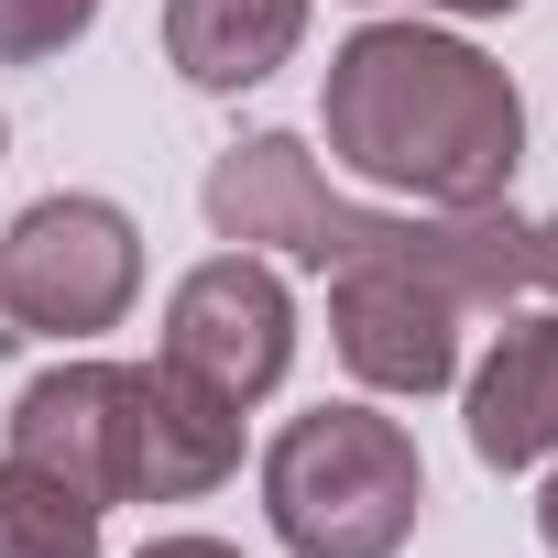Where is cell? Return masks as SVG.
<instances>
[{
    "label": "cell",
    "mask_w": 558,
    "mask_h": 558,
    "mask_svg": "<svg viewBox=\"0 0 558 558\" xmlns=\"http://www.w3.org/2000/svg\"><path fill=\"white\" fill-rule=\"evenodd\" d=\"M318 132H329V154L362 186H384L405 208H482L525 165V99H514V77L482 45L427 34V23H362L329 56Z\"/></svg>",
    "instance_id": "1"
},
{
    "label": "cell",
    "mask_w": 558,
    "mask_h": 558,
    "mask_svg": "<svg viewBox=\"0 0 558 558\" xmlns=\"http://www.w3.org/2000/svg\"><path fill=\"white\" fill-rule=\"evenodd\" d=\"M263 514L296 558H395L427 514V460L384 405H307L263 449Z\"/></svg>",
    "instance_id": "2"
},
{
    "label": "cell",
    "mask_w": 558,
    "mask_h": 558,
    "mask_svg": "<svg viewBox=\"0 0 558 558\" xmlns=\"http://www.w3.org/2000/svg\"><path fill=\"white\" fill-rule=\"evenodd\" d=\"M143 296V230L121 197H34L0 230V351L12 340H99Z\"/></svg>",
    "instance_id": "3"
},
{
    "label": "cell",
    "mask_w": 558,
    "mask_h": 558,
    "mask_svg": "<svg viewBox=\"0 0 558 558\" xmlns=\"http://www.w3.org/2000/svg\"><path fill=\"white\" fill-rule=\"evenodd\" d=\"M165 362L219 384L230 405L274 395L296 362V296H286V274H274L263 252H208L175 274V296H165Z\"/></svg>",
    "instance_id": "4"
},
{
    "label": "cell",
    "mask_w": 558,
    "mask_h": 558,
    "mask_svg": "<svg viewBox=\"0 0 558 558\" xmlns=\"http://www.w3.org/2000/svg\"><path fill=\"white\" fill-rule=\"evenodd\" d=\"M460 329H471L460 296L427 286L416 263H395V252L329 263V340H340L351 384H373V395H449L460 384Z\"/></svg>",
    "instance_id": "5"
},
{
    "label": "cell",
    "mask_w": 558,
    "mask_h": 558,
    "mask_svg": "<svg viewBox=\"0 0 558 558\" xmlns=\"http://www.w3.org/2000/svg\"><path fill=\"white\" fill-rule=\"evenodd\" d=\"M197 208H208V230H219L230 252H286V263H307V274H329V263H340V230H351V197L318 175V154H307L296 132L230 143V154L208 165Z\"/></svg>",
    "instance_id": "6"
},
{
    "label": "cell",
    "mask_w": 558,
    "mask_h": 558,
    "mask_svg": "<svg viewBox=\"0 0 558 558\" xmlns=\"http://www.w3.org/2000/svg\"><path fill=\"white\" fill-rule=\"evenodd\" d=\"M241 471V405L165 351L121 384V504H197Z\"/></svg>",
    "instance_id": "7"
},
{
    "label": "cell",
    "mask_w": 558,
    "mask_h": 558,
    "mask_svg": "<svg viewBox=\"0 0 558 558\" xmlns=\"http://www.w3.org/2000/svg\"><path fill=\"white\" fill-rule=\"evenodd\" d=\"M460 416H471V460H482V471H536V460H558V307H547V296H525V307L493 318V351L471 362Z\"/></svg>",
    "instance_id": "8"
},
{
    "label": "cell",
    "mask_w": 558,
    "mask_h": 558,
    "mask_svg": "<svg viewBox=\"0 0 558 558\" xmlns=\"http://www.w3.org/2000/svg\"><path fill=\"white\" fill-rule=\"evenodd\" d=\"M121 384L132 362H56L12 395V460L77 482L88 504H121Z\"/></svg>",
    "instance_id": "9"
},
{
    "label": "cell",
    "mask_w": 558,
    "mask_h": 558,
    "mask_svg": "<svg viewBox=\"0 0 558 558\" xmlns=\"http://www.w3.org/2000/svg\"><path fill=\"white\" fill-rule=\"evenodd\" d=\"M296 45H307V0H165V56L208 99L263 88L274 66H296Z\"/></svg>",
    "instance_id": "10"
},
{
    "label": "cell",
    "mask_w": 558,
    "mask_h": 558,
    "mask_svg": "<svg viewBox=\"0 0 558 558\" xmlns=\"http://www.w3.org/2000/svg\"><path fill=\"white\" fill-rule=\"evenodd\" d=\"M99 514L110 504L0 449V558H99Z\"/></svg>",
    "instance_id": "11"
},
{
    "label": "cell",
    "mask_w": 558,
    "mask_h": 558,
    "mask_svg": "<svg viewBox=\"0 0 558 558\" xmlns=\"http://www.w3.org/2000/svg\"><path fill=\"white\" fill-rule=\"evenodd\" d=\"M99 23V0H0V66H45Z\"/></svg>",
    "instance_id": "12"
},
{
    "label": "cell",
    "mask_w": 558,
    "mask_h": 558,
    "mask_svg": "<svg viewBox=\"0 0 558 558\" xmlns=\"http://www.w3.org/2000/svg\"><path fill=\"white\" fill-rule=\"evenodd\" d=\"M132 558H241L230 536H154V547H132Z\"/></svg>",
    "instance_id": "13"
},
{
    "label": "cell",
    "mask_w": 558,
    "mask_h": 558,
    "mask_svg": "<svg viewBox=\"0 0 558 558\" xmlns=\"http://www.w3.org/2000/svg\"><path fill=\"white\" fill-rule=\"evenodd\" d=\"M536 536H547V558H558V460H547V493H536Z\"/></svg>",
    "instance_id": "14"
},
{
    "label": "cell",
    "mask_w": 558,
    "mask_h": 558,
    "mask_svg": "<svg viewBox=\"0 0 558 558\" xmlns=\"http://www.w3.org/2000/svg\"><path fill=\"white\" fill-rule=\"evenodd\" d=\"M427 12H460V23H493V12H514V0H427Z\"/></svg>",
    "instance_id": "15"
},
{
    "label": "cell",
    "mask_w": 558,
    "mask_h": 558,
    "mask_svg": "<svg viewBox=\"0 0 558 558\" xmlns=\"http://www.w3.org/2000/svg\"><path fill=\"white\" fill-rule=\"evenodd\" d=\"M0 143H12V132H0Z\"/></svg>",
    "instance_id": "16"
}]
</instances>
